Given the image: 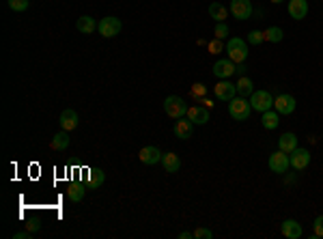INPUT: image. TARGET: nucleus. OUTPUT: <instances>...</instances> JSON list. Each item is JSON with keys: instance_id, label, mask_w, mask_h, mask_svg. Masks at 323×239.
<instances>
[{"instance_id": "obj_32", "label": "nucleus", "mask_w": 323, "mask_h": 239, "mask_svg": "<svg viewBox=\"0 0 323 239\" xmlns=\"http://www.w3.org/2000/svg\"><path fill=\"white\" fill-rule=\"evenodd\" d=\"M194 239H211L213 233L209 231V228H205V226H198V228H194Z\"/></svg>"}, {"instance_id": "obj_25", "label": "nucleus", "mask_w": 323, "mask_h": 239, "mask_svg": "<svg viewBox=\"0 0 323 239\" xmlns=\"http://www.w3.org/2000/svg\"><path fill=\"white\" fill-rule=\"evenodd\" d=\"M209 15L213 17L215 22H227V17H229V9L220 5V3H211L209 5Z\"/></svg>"}, {"instance_id": "obj_2", "label": "nucleus", "mask_w": 323, "mask_h": 239, "mask_svg": "<svg viewBox=\"0 0 323 239\" xmlns=\"http://www.w3.org/2000/svg\"><path fill=\"white\" fill-rule=\"evenodd\" d=\"M164 112L168 114L170 119L179 121L185 117V112H188V106H185V99L177 97V95H170V97L164 99Z\"/></svg>"}, {"instance_id": "obj_30", "label": "nucleus", "mask_w": 323, "mask_h": 239, "mask_svg": "<svg viewBox=\"0 0 323 239\" xmlns=\"http://www.w3.org/2000/svg\"><path fill=\"white\" fill-rule=\"evenodd\" d=\"M227 35H229V26L227 24H224V22L215 24V28H213V37H215V39H224Z\"/></svg>"}, {"instance_id": "obj_27", "label": "nucleus", "mask_w": 323, "mask_h": 239, "mask_svg": "<svg viewBox=\"0 0 323 239\" xmlns=\"http://www.w3.org/2000/svg\"><path fill=\"white\" fill-rule=\"evenodd\" d=\"M282 37H285V33L278 26H271L267 31H263V41H267V43H280Z\"/></svg>"}, {"instance_id": "obj_4", "label": "nucleus", "mask_w": 323, "mask_h": 239, "mask_svg": "<svg viewBox=\"0 0 323 239\" xmlns=\"http://www.w3.org/2000/svg\"><path fill=\"white\" fill-rule=\"evenodd\" d=\"M250 106H252V110L254 112H267V110H271V106H274V99H271V93L269 91H254L252 95H250Z\"/></svg>"}, {"instance_id": "obj_24", "label": "nucleus", "mask_w": 323, "mask_h": 239, "mask_svg": "<svg viewBox=\"0 0 323 239\" xmlns=\"http://www.w3.org/2000/svg\"><path fill=\"white\" fill-rule=\"evenodd\" d=\"M254 93V82L248 78L246 73H241L239 75V80H237V95L239 97H248V95Z\"/></svg>"}, {"instance_id": "obj_33", "label": "nucleus", "mask_w": 323, "mask_h": 239, "mask_svg": "<svg viewBox=\"0 0 323 239\" xmlns=\"http://www.w3.org/2000/svg\"><path fill=\"white\" fill-rule=\"evenodd\" d=\"M248 41H250L252 45H261V43H265V41H263V31H252V33L248 35Z\"/></svg>"}, {"instance_id": "obj_16", "label": "nucleus", "mask_w": 323, "mask_h": 239, "mask_svg": "<svg viewBox=\"0 0 323 239\" xmlns=\"http://www.w3.org/2000/svg\"><path fill=\"white\" fill-rule=\"evenodd\" d=\"M280 233L289 239H300L304 231H302L300 222H295V220H285V222L280 224Z\"/></svg>"}, {"instance_id": "obj_6", "label": "nucleus", "mask_w": 323, "mask_h": 239, "mask_svg": "<svg viewBox=\"0 0 323 239\" xmlns=\"http://www.w3.org/2000/svg\"><path fill=\"white\" fill-rule=\"evenodd\" d=\"M289 164H291V160H289V153H285V151H276V153H271V155H269L271 173L285 175L287 170H289Z\"/></svg>"}, {"instance_id": "obj_5", "label": "nucleus", "mask_w": 323, "mask_h": 239, "mask_svg": "<svg viewBox=\"0 0 323 239\" xmlns=\"http://www.w3.org/2000/svg\"><path fill=\"white\" fill-rule=\"evenodd\" d=\"M97 28H100V35L106 37V39H112V37H116L121 33V20L119 17H112V15H108V17H102L100 24H97Z\"/></svg>"}, {"instance_id": "obj_29", "label": "nucleus", "mask_w": 323, "mask_h": 239, "mask_svg": "<svg viewBox=\"0 0 323 239\" xmlns=\"http://www.w3.org/2000/svg\"><path fill=\"white\" fill-rule=\"evenodd\" d=\"M7 5H9L11 11L22 13V11H26V9L31 7V0H7Z\"/></svg>"}, {"instance_id": "obj_1", "label": "nucleus", "mask_w": 323, "mask_h": 239, "mask_svg": "<svg viewBox=\"0 0 323 239\" xmlns=\"http://www.w3.org/2000/svg\"><path fill=\"white\" fill-rule=\"evenodd\" d=\"M227 52H229V59L235 65H241L248 59V43L243 39H239V37H233V39H229V43H227Z\"/></svg>"}, {"instance_id": "obj_18", "label": "nucleus", "mask_w": 323, "mask_h": 239, "mask_svg": "<svg viewBox=\"0 0 323 239\" xmlns=\"http://www.w3.org/2000/svg\"><path fill=\"white\" fill-rule=\"evenodd\" d=\"M65 192H67V198H69L71 203H80L86 196V183H69L65 188Z\"/></svg>"}, {"instance_id": "obj_37", "label": "nucleus", "mask_w": 323, "mask_h": 239, "mask_svg": "<svg viewBox=\"0 0 323 239\" xmlns=\"http://www.w3.org/2000/svg\"><path fill=\"white\" fill-rule=\"evenodd\" d=\"M39 226H41V224H39V222H33V224H26V228H28V231H31V233L39 231Z\"/></svg>"}, {"instance_id": "obj_9", "label": "nucleus", "mask_w": 323, "mask_h": 239, "mask_svg": "<svg viewBox=\"0 0 323 239\" xmlns=\"http://www.w3.org/2000/svg\"><path fill=\"white\" fill-rule=\"evenodd\" d=\"M213 95H215L218 99L231 101L235 95H237V84H233V82H229V80H220V82L213 87Z\"/></svg>"}, {"instance_id": "obj_22", "label": "nucleus", "mask_w": 323, "mask_h": 239, "mask_svg": "<svg viewBox=\"0 0 323 239\" xmlns=\"http://www.w3.org/2000/svg\"><path fill=\"white\" fill-rule=\"evenodd\" d=\"M67 134H69V131H65V129L54 134L52 140H50V149L52 151H65L67 147H69V136H67Z\"/></svg>"}, {"instance_id": "obj_17", "label": "nucleus", "mask_w": 323, "mask_h": 239, "mask_svg": "<svg viewBox=\"0 0 323 239\" xmlns=\"http://www.w3.org/2000/svg\"><path fill=\"white\" fill-rule=\"evenodd\" d=\"M289 13L293 20H304L308 13V3L306 0H289Z\"/></svg>"}, {"instance_id": "obj_21", "label": "nucleus", "mask_w": 323, "mask_h": 239, "mask_svg": "<svg viewBox=\"0 0 323 239\" xmlns=\"http://www.w3.org/2000/svg\"><path fill=\"white\" fill-rule=\"evenodd\" d=\"M76 28H78V31H80L82 35H93V33L97 31V22L93 20L91 15H82V17H78Z\"/></svg>"}, {"instance_id": "obj_34", "label": "nucleus", "mask_w": 323, "mask_h": 239, "mask_svg": "<svg viewBox=\"0 0 323 239\" xmlns=\"http://www.w3.org/2000/svg\"><path fill=\"white\" fill-rule=\"evenodd\" d=\"M315 237H323V216L315 220Z\"/></svg>"}, {"instance_id": "obj_15", "label": "nucleus", "mask_w": 323, "mask_h": 239, "mask_svg": "<svg viewBox=\"0 0 323 239\" xmlns=\"http://www.w3.org/2000/svg\"><path fill=\"white\" fill-rule=\"evenodd\" d=\"M291 166L295 168V170H304L308 164H310V153L306 149H295L291 153Z\"/></svg>"}, {"instance_id": "obj_7", "label": "nucleus", "mask_w": 323, "mask_h": 239, "mask_svg": "<svg viewBox=\"0 0 323 239\" xmlns=\"http://www.w3.org/2000/svg\"><path fill=\"white\" fill-rule=\"evenodd\" d=\"M274 110L278 114H291L295 110V97L293 95H287V93H280L274 97Z\"/></svg>"}, {"instance_id": "obj_12", "label": "nucleus", "mask_w": 323, "mask_h": 239, "mask_svg": "<svg viewBox=\"0 0 323 239\" xmlns=\"http://www.w3.org/2000/svg\"><path fill=\"white\" fill-rule=\"evenodd\" d=\"M231 13L237 20H248L252 15V3L250 0H231Z\"/></svg>"}, {"instance_id": "obj_3", "label": "nucleus", "mask_w": 323, "mask_h": 239, "mask_svg": "<svg viewBox=\"0 0 323 239\" xmlns=\"http://www.w3.org/2000/svg\"><path fill=\"white\" fill-rule=\"evenodd\" d=\"M229 114L235 121H248L252 114V106L250 101H246L243 97H233L229 103Z\"/></svg>"}, {"instance_id": "obj_14", "label": "nucleus", "mask_w": 323, "mask_h": 239, "mask_svg": "<svg viewBox=\"0 0 323 239\" xmlns=\"http://www.w3.org/2000/svg\"><path fill=\"white\" fill-rule=\"evenodd\" d=\"M192 131H194V123L188 117H183V119H179L177 123H175V136H177L179 140L192 138Z\"/></svg>"}, {"instance_id": "obj_10", "label": "nucleus", "mask_w": 323, "mask_h": 239, "mask_svg": "<svg viewBox=\"0 0 323 239\" xmlns=\"http://www.w3.org/2000/svg\"><path fill=\"white\" fill-rule=\"evenodd\" d=\"M164 157V153L158 149V147H142L138 151V160L142 162V164L146 166H155V164H160Z\"/></svg>"}, {"instance_id": "obj_19", "label": "nucleus", "mask_w": 323, "mask_h": 239, "mask_svg": "<svg viewBox=\"0 0 323 239\" xmlns=\"http://www.w3.org/2000/svg\"><path fill=\"white\" fill-rule=\"evenodd\" d=\"M278 147H280V151H285V153H291L297 149V136L293 131H287V134H282L280 136V140H278Z\"/></svg>"}, {"instance_id": "obj_23", "label": "nucleus", "mask_w": 323, "mask_h": 239, "mask_svg": "<svg viewBox=\"0 0 323 239\" xmlns=\"http://www.w3.org/2000/svg\"><path fill=\"white\" fill-rule=\"evenodd\" d=\"M104 181H106V175L100 168H91L86 173V188H100V185H104Z\"/></svg>"}, {"instance_id": "obj_35", "label": "nucleus", "mask_w": 323, "mask_h": 239, "mask_svg": "<svg viewBox=\"0 0 323 239\" xmlns=\"http://www.w3.org/2000/svg\"><path fill=\"white\" fill-rule=\"evenodd\" d=\"M13 237H15V239H28V237H33V233L26 228V231H22V233H15Z\"/></svg>"}, {"instance_id": "obj_11", "label": "nucleus", "mask_w": 323, "mask_h": 239, "mask_svg": "<svg viewBox=\"0 0 323 239\" xmlns=\"http://www.w3.org/2000/svg\"><path fill=\"white\" fill-rule=\"evenodd\" d=\"M185 117H188L194 125H205V123L209 121V110L205 106H201V103H194V106H188Z\"/></svg>"}, {"instance_id": "obj_26", "label": "nucleus", "mask_w": 323, "mask_h": 239, "mask_svg": "<svg viewBox=\"0 0 323 239\" xmlns=\"http://www.w3.org/2000/svg\"><path fill=\"white\" fill-rule=\"evenodd\" d=\"M280 114L276 112V110H267V112H263V119H261V123H263V127L265 129H276L278 127V123H280Z\"/></svg>"}, {"instance_id": "obj_38", "label": "nucleus", "mask_w": 323, "mask_h": 239, "mask_svg": "<svg viewBox=\"0 0 323 239\" xmlns=\"http://www.w3.org/2000/svg\"><path fill=\"white\" fill-rule=\"evenodd\" d=\"M192 237H194V235L188 233V231H181V233H179V239H192Z\"/></svg>"}, {"instance_id": "obj_31", "label": "nucleus", "mask_w": 323, "mask_h": 239, "mask_svg": "<svg viewBox=\"0 0 323 239\" xmlns=\"http://www.w3.org/2000/svg\"><path fill=\"white\" fill-rule=\"evenodd\" d=\"M207 50H209V54H220V52L224 50L222 39H211V41H207Z\"/></svg>"}, {"instance_id": "obj_20", "label": "nucleus", "mask_w": 323, "mask_h": 239, "mask_svg": "<svg viewBox=\"0 0 323 239\" xmlns=\"http://www.w3.org/2000/svg\"><path fill=\"white\" fill-rule=\"evenodd\" d=\"M162 164H164V170L166 173H179V168H181V160L177 153H164V157H162Z\"/></svg>"}, {"instance_id": "obj_13", "label": "nucleus", "mask_w": 323, "mask_h": 239, "mask_svg": "<svg viewBox=\"0 0 323 239\" xmlns=\"http://www.w3.org/2000/svg\"><path fill=\"white\" fill-rule=\"evenodd\" d=\"M78 112L76 110H71V108H67V110H63L61 112V117H58V123H61V129H65V131H73V129H78Z\"/></svg>"}, {"instance_id": "obj_28", "label": "nucleus", "mask_w": 323, "mask_h": 239, "mask_svg": "<svg viewBox=\"0 0 323 239\" xmlns=\"http://www.w3.org/2000/svg\"><path fill=\"white\" fill-rule=\"evenodd\" d=\"M205 95H207V87H205V84H201V82H194L192 87H190V93H188V97L190 99H194V101H201Z\"/></svg>"}, {"instance_id": "obj_39", "label": "nucleus", "mask_w": 323, "mask_h": 239, "mask_svg": "<svg viewBox=\"0 0 323 239\" xmlns=\"http://www.w3.org/2000/svg\"><path fill=\"white\" fill-rule=\"evenodd\" d=\"M271 3H274V5H278V3H282V0H271Z\"/></svg>"}, {"instance_id": "obj_8", "label": "nucleus", "mask_w": 323, "mask_h": 239, "mask_svg": "<svg viewBox=\"0 0 323 239\" xmlns=\"http://www.w3.org/2000/svg\"><path fill=\"white\" fill-rule=\"evenodd\" d=\"M237 73V65H235L231 59H220L218 63L213 65V75L220 80H227L231 75Z\"/></svg>"}, {"instance_id": "obj_36", "label": "nucleus", "mask_w": 323, "mask_h": 239, "mask_svg": "<svg viewBox=\"0 0 323 239\" xmlns=\"http://www.w3.org/2000/svg\"><path fill=\"white\" fill-rule=\"evenodd\" d=\"M198 103H203V106L207 108V110H211V108H213V101H211V99H205V97H203V99H201Z\"/></svg>"}]
</instances>
